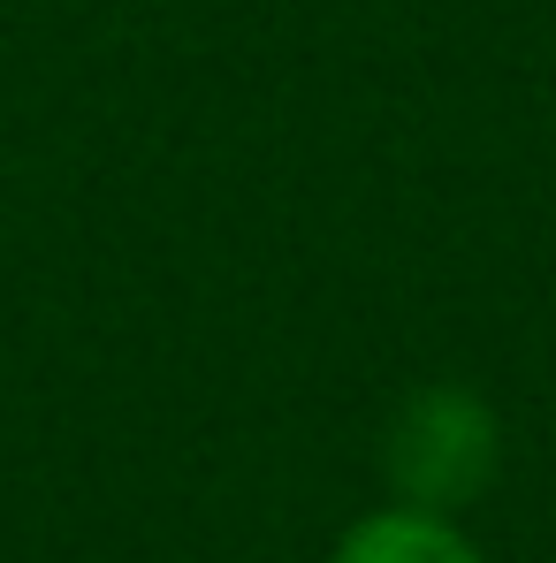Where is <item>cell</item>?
<instances>
[{"label": "cell", "mask_w": 556, "mask_h": 563, "mask_svg": "<svg viewBox=\"0 0 556 563\" xmlns=\"http://www.w3.org/2000/svg\"><path fill=\"white\" fill-rule=\"evenodd\" d=\"M389 472L404 479V495L419 510H450L472 503L495 472V419L480 396L465 388H419L389 434Z\"/></svg>", "instance_id": "obj_1"}, {"label": "cell", "mask_w": 556, "mask_h": 563, "mask_svg": "<svg viewBox=\"0 0 556 563\" xmlns=\"http://www.w3.org/2000/svg\"><path fill=\"white\" fill-rule=\"evenodd\" d=\"M336 563H480V556L465 549L435 510H381V518H367L336 549Z\"/></svg>", "instance_id": "obj_2"}]
</instances>
